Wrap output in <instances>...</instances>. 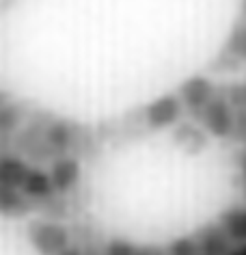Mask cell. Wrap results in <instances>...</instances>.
Masks as SVG:
<instances>
[{"instance_id": "cell-7", "label": "cell", "mask_w": 246, "mask_h": 255, "mask_svg": "<svg viewBox=\"0 0 246 255\" xmlns=\"http://www.w3.org/2000/svg\"><path fill=\"white\" fill-rule=\"evenodd\" d=\"M37 212V203L28 199L20 188L0 186V216L7 219H24V216Z\"/></svg>"}, {"instance_id": "cell-6", "label": "cell", "mask_w": 246, "mask_h": 255, "mask_svg": "<svg viewBox=\"0 0 246 255\" xmlns=\"http://www.w3.org/2000/svg\"><path fill=\"white\" fill-rule=\"evenodd\" d=\"M48 173L50 180H52L54 193L56 195H69L74 193L76 186L80 184L82 177V167L80 160L76 156H61L48 164Z\"/></svg>"}, {"instance_id": "cell-5", "label": "cell", "mask_w": 246, "mask_h": 255, "mask_svg": "<svg viewBox=\"0 0 246 255\" xmlns=\"http://www.w3.org/2000/svg\"><path fill=\"white\" fill-rule=\"evenodd\" d=\"M216 93H218L216 85H214L207 76L197 74V76H190L188 80L181 82L177 98L181 100V106H184L192 117H197V115L210 104V100L216 98Z\"/></svg>"}, {"instance_id": "cell-8", "label": "cell", "mask_w": 246, "mask_h": 255, "mask_svg": "<svg viewBox=\"0 0 246 255\" xmlns=\"http://www.w3.org/2000/svg\"><path fill=\"white\" fill-rule=\"evenodd\" d=\"M192 236L199 245V251L205 255H227L233 249V242L229 240V236L223 232V227H220L218 223L201 227L199 232Z\"/></svg>"}, {"instance_id": "cell-20", "label": "cell", "mask_w": 246, "mask_h": 255, "mask_svg": "<svg viewBox=\"0 0 246 255\" xmlns=\"http://www.w3.org/2000/svg\"><path fill=\"white\" fill-rule=\"evenodd\" d=\"M240 13H242V20H246V0L240 2Z\"/></svg>"}, {"instance_id": "cell-2", "label": "cell", "mask_w": 246, "mask_h": 255, "mask_svg": "<svg viewBox=\"0 0 246 255\" xmlns=\"http://www.w3.org/2000/svg\"><path fill=\"white\" fill-rule=\"evenodd\" d=\"M201 128L214 138H231L233 124H236V108L229 104V100L223 93H216V98L210 100L203 111L197 115Z\"/></svg>"}, {"instance_id": "cell-15", "label": "cell", "mask_w": 246, "mask_h": 255, "mask_svg": "<svg viewBox=\"0 0 246 255\" xmlns=\"http://www.w3.org/2000/svg\"><path fill=\"white\" fill-rule=\"evenodd\" d=\"M164 251H166V255H201L194 236H181V238L173 240Z\"/></svg>"}, {"instance_id": "cell-14", "label": "cell", "mask_w": 246, "mask_h": 255, "mask_svg": "<svg viewBox=\"0 0 246 255\" xmlns=\"http://www.w3.org/2000/svg\"><path fill=\"white\" fill-rule=\"evenodd\" d=\"M175 143H179L181 147L186 151H192V154H197L205 147L207 138L203 134V128H197L192 124H186V126H179L177 130H175Z\"/></svg>"}, {"instance_id": "cell-19", "label": "cell", "mask_w": 246, "mask_h": 255, "mask_svg": "<svg viewBox=\"0 0 246 255\" xmlns=\"http://www.w3.org/2000/svg\"><path fill=\"white\" fill-rule=\"evenodd\" d=\"M4 151H11V141L0 138V154H4Z\"/></svg>"}, {"instance_id": "cell-12", "label": "cell", "mask_w": 246, "mask_h": 255, "mask_svg": "<svg viewBox=\"0 0 246 255\" xmlns=\"http://www.w3.org/2000/svg\"><path fill=\"white\" fill-rule=\"evenodd\" d=\"M26 106L20 104V102H7L2 108H0V138H7V141H13L15 132L20 130L26 121Z\"/></svg>"}, {"instance_id": "cell-3", "label": "cell", "mask_w": 246, "mask_h": 255, "mask_svg": "<svg viewBox=\"0 0 246 255\" xmlns=\"http://www.w3.org/2000/svg\"><path fill=\"white\" fill-rule=\"evenodd\" d=\"M244 65H246V20L240 17V22L233 24L231 33L227 37L225 48L214 59L212 69L220 74H233Z\"/></svg>"}, {"instance_id": "cell-1", "label": "cell", "mask_w": 246, "mask_h": 255, "mask_svg": "<svg viewBox=\"0 0 246 255\" xmlns=\"http://www.w3.org/2000/svg\"><path fill=\"white\" fill-rule=\"evenodd\" d=\"M26 238L39 255H59L72 245V232L59 221L35 219L26 227Z\"/></svg>"}, {"instance_id": "cell-9", "label": "cell", "mask_w": 246, "mask_h": 255, "mask_svg": "<svg viewBox=\"0 0 246 255\" xmlns=\"http://www.w3.org/2000/svg\"><path fill=\"white\" fill-rule=\"evenodd\" d=\"M20 190L28 197V199H33L35 203H39L43 199H50L52 195H56L54 186H52V180H50V173L41 167H35V164H30V169H28L26 177H24Z\"/></svg>"}, {"instance_id": "cell-13", "label": "cell", "mask_w": 246, "mask_h": 255, "mask_svg": "<svg viewBox=\"0 0 246 255\" xmlns=\"http://www.w3.org/2000/svg\"><path fill=\"white\" fill-rule=\"evenodd\" d=\"M104 255H166V251L160 247H143L134 242L115 238L104 245Z\"/></svg>"}, {"instance_id": "cell-10", "label": "cell", "mask_w": 246, "mask_h": 255, "mask_svg": "<svg viewBox=\"0 0 246 255\" xmlns=\"http://www.w3.org/2000/svg\"><path fill=\"white\" fill-rule=\"evenodd\" d=\"M28 169H30V162L24 160L22 156L13 154V151L0 154V186L20 188Z\"/></svg>"}, {"instance_id": "cell-18", "label": "cell", "mask_w": 246, "mask_h": 255, "mask_svg": "<svg viewBox=\"0 0 246 255\" xmlns=\"http://www.w3.org/2000/svg\"><path fill=\"white\" fill-rule=\"evenodd\" d=\"M59 255H84V253H82V247L78 245V242H72V245L63 249Z\"/></svg>"}, {"instance_id": "cell-17", "label": "cell", "mask_w": 246, "mask_h": 255, "mask_svg": "<svg viewBox=\"0 0 246 255\" xmlns=\"http://www.w3.org/2000/svg\"><path fill=\"white\" fill-rule=\"evenodd\" d=\"M233 141L242 143L246 147V108L244 111H236V124H233Z\"/></svg>"}, {"instance_id": "cell-11", "label": "cell", "mask_w": 246, "mask_h": 255, "mask_svg": "<svg viewBox=\"0 0 246 255\" xmlns=\"http://www.w3.org/2000/svg\"><path fill=\"white\" fill-rule=\"evenodd\" d=\"M218 225L229 236L233 245H246V206L227 208L218 219Z\"/></svg>"}, {"instance_id": "cell-16", "label": "cell", "mask_w": 246, "mask_h": 255, "mask_svg": "<svg viewBox=\"0 0 246 255\" xmlns=\"http://www.w3.org/2000/svg\"><path fill=\"white\" fill-rule=\"evenodd\" d=\"M220 93L229 100V104L236 108V111H244V108H246V80L220 89Z\"/></svg>"}, {"instance_id": "cell-4", "label": "cell", "mask_w": 246, "mask_h": 255, "mask_svg": "<svg viewBox=\"0 0 246 255\" xmlns=\"http://www.w3.org/2000/svg\"><path fill=\"white\" fill-rule=\"evenodd\" d=\"M181 113H184V106H181L177 93H166L145 106L143 121L151 130H164V128H171L177 124Z\"/></svg>"}, {"instance_id": "cell-21", "label": "cell", "mask_w": 246, "mask_h": 255, "mask_svg": "<svg viewBox=\"0 0 246 255\" xmlns=\"http://www.w3.org/2000/svg\"><path fill=\"white\" fill-rule=\"evenodd\" d=\"M7 102H9V100H7V95H4V93H0V108H2L4 104H7Z\"/></svg>"}]
</instances>
